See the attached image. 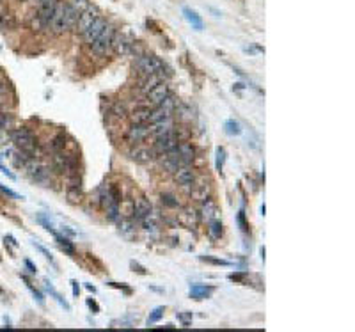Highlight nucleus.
Segmentation results:
<instances>
[{
	"mask_svg": "<svg viewBox=\"0 0 355 332\" xmlns=\"http://www.w3.org/2000/svg\"><path fill=\"white\" fill-rule=\"evenodd\" d=\"M11 142L16 149H20V151L23 153H29L31 158H39L38 139L34 137V134H32L29 128L23 126V128H16L15 132H11Z\"/></svg>",
	"mask_w": 355,
	"mask_h": 332,
	"instance_id": "f257e3e1",
	"label": "nucleus"
},
{
	"mask_svg": "<svg viewBox=\"0 0 355 332\" xmlns=\"http://www.w3.org/2000/svg\"><path fill=\"white\" fill-rule=\"evenodd\" d=\"M114 36H115V29L112 27V25H107V27L103 29V32H101V34H99L98 38H96L94 41L91 43L92 52H94V54H98V55L107 54L108 50L112 48Z\"/></svg>",
	"mask_w": 355,
	"mask_h": 332,
	"instance_id": "f03ea898",
	"label": "nucleus"
},
{
	"mask_svg": "<svg viewBox=\"0 0 355 332\" xmlns=\"http://www.w3.org/2000/svg\"><path fill=\"white\" fill-rule=\"evenodd\" d=\"M137 68L142 75H155V73H164V62L155 55H141L137 59Z\"/></svg>",
	"mask_w": 355,
	"mask_h": 332,
	"instance_id": "7ed1b4c3",
	"label": "nucleus"
},
{
	"mask_svg": "<svg viewBox=\"0 0 355 332\" xmlns=\"http://www.w3.org/2000/svg\"><path fill=\"white\" fill-rule=\"evenodd\" d=\"M160 165L164 167V171H167V172H172L174 174L178 169L181 167V158H180V153H178V149H171V151H167V153H162V157H160Z\"/></svg>",
	"mask_w": 355,
	"mask_h": 332,
	"instance_id": "20e7f679",
	"label": "nucleus"
},
{
	"mask_svg": "<svg viewBox=\"0 0 355 332\" xmlns=\"http://www.w3.org/2000/svg\"><path fill=\"white\" fill-rule=\"evenodd\" d=\"M64 6L66 4H61L59 2L57 8L54 11V16L50 20V31L54 32V34H62V32L68 31V25H66V20H64Z\"/></svg>",
	"mask_w": 355,
	"mask_h": 332,
	"instance_id": "39448f33",
	"label": "nucleus"
},
{
	"mask_svg": "<svg viewBox=\"0 0 355 332\" xmlns=\"http://www.w3.org/2000/svg\"><path fill=\"white\" fill-rule=\"evenodd\" d=\"M112 50H114L115 54H119V55H126V54H130L132 50H134V41H132L130 38L126 34H117L115 32V36H114V41H112Z\"/></svg>",
	"mask_w": 355,
	"mask_h": 332,
	"instance_id": "423d86ee",
	"label": "nucleus"
},
{
	"mask_svg": "<svg viewBox=\"0 0 355 332\" xmlns=\"http://www.w3.org/2000/svg\"><path fill=\"white\" fill-rule=\"evenodd\" d=\"M107 25H108L107 20H105L103 16H98V18H96L94 22L89 25L87 31L82 34V36H84V39H85V43H89V45H91V43L94 41V39L98 38L101 32H103V29L107 27Z\"/></svg>",
	"mask_w": 355,
	"mask_h": 332,
	"instance_id": "0eeeda50",
	"label": "nucleus"
},
{
	"mask_svg": "<svg viewBox=\"0 0 355 332\" xmlns=\"http://www.w3.org/2000/svg\"><path fill=\"white\" fill-rule=\"evenodd\" d=\"M176 146H178V139H176L174 132H172V134L157 137V141H155V144H153V149H155V153L162 155V153H167V151H171V149H174Z\"/></svg>",
	"mask_w": 355,
	"mask_h": 332,
	"instance_id": "6e6552de",
	"label": "nucleus"
},
{
	"mask_svg": "<svg viewBox=\"0 0 355 332\" xmlns=\"http://www.w3.org/2000/svg\"><path fill=\"white\" fill-rule=\"evenodd\" d=\"M155 149L153 148H148V146H135L134 149L130 151V157L134 162L137 164H148L155 158Z\"/></svg>",
	"mask_w": 355,
	"mask_h": 332,
	"instance_id": "1a4fd4ad",
	"label": "nucleus"
},
{
	"mask_svg": "<svg viewBox=\"0 0 355 332\" xmlns=\"http://www.w3.org/2000/svg\"><path fill=\"white\" fill-rule=\"evenodd\" d=\"M99 16V11L96 8H91L89 6L87 9H85L84 13H80V16H78V22H77V29L80 34H84L85 31L89 29V25H91L92 22H94L96 18Z\"/></svg>",
	"mask_w": 355,
	"mask_h": 332,
	"instance_id": "9d476101",
	"label": "nucleus"
},
{
	"mask_svg": "<svg viewBox=\"0 0 355 332\" xmlns=\"http://www.w3.org/2000/svg\"><path fill=\"white\" fill-rule=\"evenodd\" d=\"M172 132H174V121H172V118L149 125V135H153L155 139L162 137V135L172 134Z\"/></svg>",
	"mask_w": 355,
	"mask_h": 332,
	"instance_id": "9b49d317",
	"label": "nucleus"
},
{
	"mask_svg": "<svg viewBox=\"0 0 355 332\" xmlns=\"http://www.w3.org/2000/svg\"><path fill=\"white\" fill-rule=\"evenodd\" d=\"M174 180H176V183L180 185V187H183V188L190 187V185L195 181L194 171H192L188 165H181V167L174 172Z\"/></svg>",
	"mask_w": 355,
	"mask_h": 332,
	"instance_id": "f8f14e48",
	"label": "nucleus"
},
{
	"mask_svg": "<svg viewBox=\"0 0 355 332\" xmlns=\"http://www.w3.org/2000/svg\"><path fill=\"white\" fill-rule=\"evenodd\" d=\"M171 92H169V85L165 84V82H160V84L157 85V87H153L151 91L146 94V98H148V103L151 105H160L162 99L165 98V96H169Z\"/></svg>",
	"mask_w": 355,
	"mask_h": 332,
	"instance_id": "ddd939ff",
	"label": "nucleus"
},
{
	"mask_svg": "<svg viewBox=\"0 0 355 332\" xmlns=\"http://www.w3.org/2000/svg\"><path fill=\"white\" fill-rule=\"evenodd\" d=\"M151 202L148 201L146 197H139L137 201L134 202V217L137 220H144L149 213H151Z\"/></svg>",
	"mask_w": 355,
	"mask_h": 332,
	"instance_id": "4468645a",
	"label": "nucleus"
},
{
	"mask_svg": "<svg viewBox=\"0 0 355 332\" xmlns=\"http://www.w3.org/2000/svg\"><path fill=\"white\" fill-rule=\"evenodd\" d=\"M176 149H178V153H180L181 164H183V165H190L192 162H194L195 151H194V148H192V144H190V142H187V141H181L180 144L176 146Z\"/></svg>",
	"mask_w": 355,
	"mask_h": 332,
	"instance_id": "2eb2a0df",
	"label": "nucleus"
},
{
	"mask_svg": "<svg viewBox=\"0 0 355 332\" xmlns=\"http://www.w3.org/2000/svg\"><path fill=\"white\" fill-rule=\"evenodd\" d=\"M149 135V128L146 125H132V128L128 130V141L130 142H142Z\"/></svg>",
	"mask_w": 355,
	"mask_h": 332,
	"instance_id": "dca6fc26",
	"label": "nucleus"
},
{
	"mask_svg": "<svg viewBox=\"0 0 355 332\" xmlns=\"http://www.w3.org/2000/svg\"><path fill=\"white\" fill-rule=\"evenodd\" d=\"M160 82H164V73H155V75H146V78L141 84V92L148 94L153 87H157Z\"/></svg>",
	"mask_w": 355,
	"mask_h": 332,
	"instance_id": "f3484780",
	"label": "nucleus"
},
{
	"mask_svg": "<svg viewBox=\"0 0 355 332\" xmlns=\"http://www.w3.org/2000/svg\"><path fill=\"white\" fill-rule=\"evenodd\" d=\"M149 116H151V110H149L148 107H141V108H137V110L132 112L130 121H132V125H148Z\"/></svg>",
	"mask_w": 355,
	"mask_h": 332,
	"instance_id": "a211bd4d",
	"label": "nucleus"
},
{
	"mask_svg": "<svg viewBox=\"0 0 355 332\" xmlns=\"http://www.w3.org/2000/svg\"><path fill=\"white\" fill-rule=\"evenodd\" d=\"M192 197L197 199V201L204 202L206 199H210V194H211V188H210V183H197L194 188H192Z\"/></svg>",
	"mask_w": 355,
	"mask_h": 332,
	"instance_id": "6ab92c4d",
	"label": "nucleus"
},
{
	"mask_svg": "<svg viewBox=\"0 0 355 332\" xmlns=\"http://www.w3.org/2000/svg\"><path fill=\"white\" fill-rule=\"evenodd\" d=\"M213 293V288L211 286H202V284H194L190 288V297L195 300H202V298H208Z\"/></svg>",
	"mask_w": 355,
	"mask_h": 332,
	"instance_id": "aec40b11",
	"label": "nucleus"
},
{
	"mask_svg": "<svg viewBox=\"0 0 355 332\" xmlns=\"http://www.w3.org/2000/svg\"><path fill=\"white\" fill-rule=\"evenodd\" d=\"M172 118V112L164 108L162 105H158L155 110H151V116H149V123L148 125H153V123H158V121H164V119H169Z\"/></svg>",
	"mask_w": 355,
	"mask_h": 332,
	"instance_id": "412c9836",
	"label": "nucleus"
},
{
	"mask_svg": "<svg viewBox=\"0 0 355 332\" xmlns=\"http://www.w3.org/2000/svg\"><path fill=\"white\" fill-rule=\"evenodd\" d=\"M201 213H202V218H206L208 222L215 218V215H217V206H215V202L211 201V199H206V201L202 202Z\"/></svg>",
	"mask_w": 355,
	"mask_h": 332,
	"instance_id": "4be33fe9",
	"label": "nucleus"
},
{
	"mask_svg": "<svg viewBox=\"0 0 355 332\" xmlns=\"http://www.w3.org/2000/svg\"><path fill=\"white\" fill-rule=\"evenodd\" d=\"M105 211H107V218L108 220H119L121 217V208H119V199L112 201L110 204L105 206Z\"/></svg>",
	"mask_w": 355,
	"mask_h": 332,
	"instance_id": "5701e85b",
	"label": "nucleus"
},
{
	"mask_svg": "<svg viewBox=\"0 0 355 332\" xmlns=\"http://www.w3.org/2000/svg\"><path fill=\"white\" fill-rule=\"evenodd\" d=\"M183 15H185V18H187L188 22L192 23V27H194L195 31H201V29H202V20L199 18L197 13L192 11V9H188V8H185L183 9Z\"/></svg>",
	"mask_w": 355,
	"mask_h": 332,
	"instance_id": "b1692460",
	"label": "nucleus"
},
{
	"mask_svg": "<svg viewBox=\"0 0 355 332\" xmlns=\"http://www.w3.org/2000/svg\"><path fill=\"white\" fill-rule=\"evenodd\" d=\"M78 16H80V15L73 11V9L69 8V4L64 6V20H66V25H68V29H71V27H75V25H77Z\"/></svg>",
	"mask_w": 355,
	"mask_h": 332,
	"instance_id": "393cba45",
	"label": "nucleus"
},
{
	"mask_svg": "<svg viewBox=\"0 0 355 332\" xmlns=\"http://www.w3.org/2000/svg\"><path fill=\"white\" fill-rule=\"evenodd\" d=\"M64 142H66L64 135H62V134L55 135V137L52 139V142H50V144H48V149H50V151H52V153L62 151V149H64Z\"/></svg>",
	"mask_w": 355,
	"mask_h": 332,
	"instance_id": "a878e982",
	"label": "nucleus"
},
{
	"mask_svg": "<svg viewBox=\"0 0 355 332\" xmlns=\"http://www.w3.org/2000/svg\"><path fill=\"white\" fill-rule=\"evenodd\" d=\"M68 4H69V8H71L73 11L80 15V13H84L85 9L89 8V0H69Z\"/></svg>",
	"mask_w": 355,
	"mask_h": 332,
	"instance_id": "bb28decb",
	"label": "nucleus"
},
{
	"mask_svg": "<svg viewBox=\"0 0 355 332\" xmlns=\"http://www.w3.org/2000/svg\"><path fill=\"white\" fill-rule=\"evenodd\" d=\"M181 220L187 226H195L197 224V215H195L194 210H185L183 213H181Z\"/></svg>",
	"mask_w": 355,
	"mask_h": 332,
	"instance_id": "cd10ccee",
	"label": "nucleus"
},
{
	"mask_svg": "<svg viewBox=\"0 0 355 332\" xmlns=\"http://www.w3.org/2000/svg\"><path fill=\"white\" fill-rule=\"evenodd\" d=\"M208 231H210V235L211 237L217 240V238H220L222 237V224L218 220H210V228H208Z\"/></svg>",
	"mask_w": 355,
	"mask_h": 332,
	"instance_id": "c85d7f7f",
	"label": "nucleus"
},
{
	"mask_svg": "<svg viewBox=\"0 0 355 332\" xmlns=\"http://www.w3.org/2000/svg\"><path fill=\"white\" fill-rule=\"evenodd\" d=\"M119 229H121V233H125V235L134 233V231H135L134 220H130V218H123V220L119 222Z\"/></svg>",
	"mask_w": 355,
	"mask_h": 332,
	"instance_id": "c756f323",
	"label": "nucleus"
},
{
	"mask_svg": "<svg viewBox=\"0 0 355 332\" xmlns=\"http://www.w3.org/2000/svg\"><path fill=\"white\" fill-rule=\"evenodd\" d=\"M55 238H57L59 245H61V247L64 249L68 254H75V247H73V244L68 240V238H62L61 235H57V233H55Z\"/></svg>",
	"mask_w": 355,
	"mask_h": 332,
	"instance_id": "7c9ffc66",
	"label": "nucleus"
},
{
	"mask_svg": "<svg viewBox=\"0 0 355 332\" xmlns=\"http://www.w3.org/2000/svg\"><path fill=\"white\" fill-rule=\"evenodd\" d=\"M225 132H227L229 135H240L242 128H240V125H238L236 121L229 119V121H225Z\"/></svg>",
	"mask_w": 355,
	"mask_h": 332,
	"instance_id": "2f4dec72",
	"label": "nucleus"
},
{
	"mask_svg": "<svg viewBox=\"0 0 355 332\" xmlns=\"http://www.w3.org/2000/svg\"><path fill=\"white\" fill-rule=\"evenodd\" d=\"M13 123L11 114H6V112H0V130H8V126Z\"/></svg>",
	"mask_w": 355,
	"mask_h": 332,
	"instance_id": "473e14b6",
	"label": "nucleus"
},
{
	"mask_svg": "<svg viewBox=\"0 0 355 332\" xmlns=\"http://www.w3.org/2000/svg\"><path fill=\"white\" fill-rule=\"evenodd\" d=\"M11 142V132L9 130H0V148H4Z\"/></svg>",
	"mask_w": 355,
	"mask_h": 332,
	"instance_id": "72a5a7b5",
	"label": "nucleus"
},
{
	"mask_svg": "<svg viewBox=\"0 0 355 332\" xmlns=\"http://www.w3.org/2000/svg\"><path fill=\"white\" fill-rule=\"evenodd\" d=\"M162 314H164V307H157V309L153 311V314L149 316V320H148V323L151 325V323H155V321H158L162 318Z\"/></svg>",
	"mask_w": 355,
	"mask_h": 332,
	"instance_id": "f704fd0d",
	"label": "nucleus"
},
{
	"mask_svg": "<svg viewBox=\"0 0 355 332\" xmlns=\"http://www.w3.org/2000/svg\"><path fill=\"white\" fill-rule=\"evenodd\" d=\"M162 202H164V204H167V206H178V201H174V197H172L171 194H164V195H162Z\"/></svg>",
	"mask_w": 355,
	"mask_h": 332,
	"instance_id": "c9c22d12",
	"label": "nucleus"
},
{
	"mask_svg": "<svg viewBox=\"0 0 355 332\" xmlns=\"http://www.w3.org/2000/svg\"><path fill=\"white\" fill-rule=\"evenodd\" d=\"M112 112H114L115 116H121V118H123V116L126 114V108H125V105H123V103H117V105L114 107V110H112Z\"/></svg>",
	"mask_w": 355,
	"mask_h": 332,
	"instance_id": "e433bc0d",
	"label": "nucleus"
},
{
	"mask_svg": "<svg viewBox=\"0 0 355 332\" xmlns=\"http://www.w3.org/2000/svg\"><path fill=\"white\" fill-rule=\"evenodd\" d=\"M0 190L4 192V194H8V195H9V197H13V199H22V197H20V195H18V194H16V192H13V190H9V188H6V187H4V185H0Z\"/></svg>",
	"mask_w": 355,
	"mask_h": 332,
	"instance_id": "4c0bfd02",
	"label": "nucleus"
},
{
	"mask_svg": "<svg viewBox=\"0 0 355 332\" xmlns=\"http://www.w3.org/2000/svg\"><path fill=\"white\" fill-rule=\"evenodd\" d=\"M217 155H218V158H217V167L220 169V167H222V162H224V149H222V148L218 149Z\"/></svg>",
	"mask_w": 355,
	"mask_h": 332,
	"instance_id": "58836bf2",
	"label": "nucleus"
},
{
	"mask_svg": "<svg viewBox=\"0 0 355 332\" xmlns=\"http://www.w3.org/2000/svg\"><path fill=\"white\" fill-rule=\"evenodd\" d=\"M0 171L4 172V174H8V176H9V178H15V174H13V172H11V171H9V169H8V167H4V165H2V162H0Z\"/></svg>",
	"mask_w": 355,
	"mask_h": 332,
	"instance_id": "ea45409f",
	"label": "nucleus"
},
{
	"mask_svg": "<svg viewBox=\"0 0 355 332\" xmlns=\"http://www.w3.org/2000/svg\"><path fill=\"white\" fill-rule=\"evenodd\" d=\"M6 92H8V85H6L4 82H0V96H4Z\"/></svg>",
	"mask_w": 355,
	"mask_h": 332,
	"instance_id": "a19ab883",
	"label": "nucleus"
},
{
	"mask_svg": "<svg viewBox=\"0 0 355 332\" xmlns=\"http://www.w3.org/2000/svg\"><path fill=\"white\" fill-rule=\"evenodd\" d=\"M25 265H27V268H29V270H31V272H32V274H36V267H34V265H32V263H31V261H29V260H27V261H25Z\"/></svg>",
	"mask_w": 355,
	"mask_h": 332,
	"instance_id": "79ce46f5",
	"label": "nucleus"
},
{
	"mask_svg": "<svg viewBox=\"0 0 355 332\" xmlns=\"http://www.w3.org/2000/svg\"><path fill=\"white\" fill-rule=\"evenodd\" d=\"M71 284H73V293L78 295V286H77V283H71Z\"/></svg>",
	"mask_w": 355,
	"mask_h": 332,
	"instance_id": "37998d69",
	"label": "nucleus"
},
{
	"mask_svg": "<svg viewBox=\"0 0 355 332\" xmlns=\"http://www.w3.org/2000/svg\"><path fill=\"white\" fill-rule=\"evenodd\" d=\"M4 110V99H2V96H0V112Z\"/></svg>",
	"mask_w": 355,
	"mask_h": 332,
	"instance_id": "c03bdc74",
	"label": "nucleus"
},
{
	"mask_svg": "<svg viewBox=\"0 0 355 332\" xmlns=\"http://www.w3.org/2000/svg\"><path fill=\"white\" fill-rule=\"evenodd\" d=\"M38 2H39V4H41V2H45V0H38Z\"/></svg>",
	"mask_w": 355,
	"mask_h": 332,
	"instance_id": "a18cd8bd",
	"label": "nucleus"
}]
</instances>
